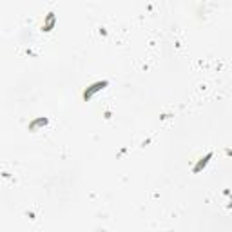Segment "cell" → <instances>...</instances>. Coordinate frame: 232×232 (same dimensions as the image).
<instances>
[{
	"instance_id": "1",
	"label": "cell",
	"mask_w": 232,
	"mask_h": 232,
	"mask_svg": "<svg viewBox=\"0 0 232 232\" xmlns=\"http://www.w3.org/2000/svg\"><path fill=\"white\" fill-rule=\"evenodd\" d=\"M105 85H107V82H105V80H103V82H96V83H93V85H91L89 89H85V93H83V98L89 100L94 93H98V91H100V89H103Z\"/></svg>"
},
{
	"instance_id": "2",
	"label": "cell",
	"mask_w": 232,
	"mask_h": 232,
	"mask_svg": "<svg viewBox=\"0 0 232 232\" xmlns=\"http://www.w3.org/2000/svg\"><path fill=\"white\" fill-rule=\"evenodd\" d=\"M210 156H212V154H207L205 158H201V162H199V163L196 165V169H194L196 172H198V171H199V169H201V167H205V165H207V162H209V158H210Z\"/></svg>"
}]
</instances>
